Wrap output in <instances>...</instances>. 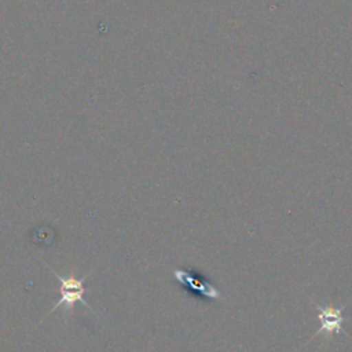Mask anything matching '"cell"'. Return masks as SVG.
<instances>
[{"instance_id":"cell-1","label":"cell","mask_w":352,"mask_h":352,"mask_svg":"<svg viewBox=\"0 0 352 352\" xmlns=\"http://www.w3.org/2000/svg\"><path fill=\"white\" fill-rule=\"evenodd\" d=\"M50 268V267H48ZM50 271L58 278L59 283H60V287H59V292H60V298L54 304V307L50 309L48 314H51L54 309L59 308V307H63L65 308V314L70 315L74 309V305L76 302H81L84 307L89 308V304L84 300V293H85V287H84V280L88 278L89 272L82 275L81 278H77L76 274H74V270H70L69 272V276L63 278L60 276L58 272H55V270L50 268Z\"/></svg>"},{"instance_id":"cell-2","label":"cell","mask_w":352,"mask_h":352,"mask_svg":"<svg viewBox=\"0 0 352 352\" xmlns=\"http://www.w3.org/2000/svg\"><path fill=\"white\" fill-rule=\"evenodd\" d=\"M173 278L180 286L194 296L208 300H220L219 289L209 279L204 278L195 271H188L187 268H175Z\"/></svg>"},{"instance_id":"cell-3","label":"cell","mask_w":352,"mask_h":352,"mask_svg":"<svg viewBox=\"0 0 352 352\" xmlns=\"http://www.w3.org/2000/svg\"><path fill=\"white\" fill-rule=\"evenodd\" d=\"M315 308L318 309V318L320 322L319 330L315 333L314 337H318L320 334H324L327 338L336 336V334H345L342 330L344 323V315L342 311L345 305L342 307H320L315 304Z\"/></svg>"}]
</instances>
